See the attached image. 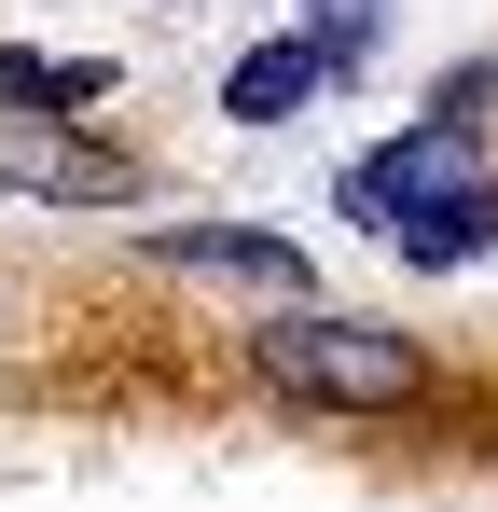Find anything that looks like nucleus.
Segmentation results:
<instances>
[{
    "instance_id": "nucleus-1",
    "label": "nucleus",
    "mask_w": 498,
    "mask_h": 512,
    "mask_svg": "<svg viewBox=\"0 0 498 512\" xmlns=\"http://www.w3.org/2000/svg\"><path fill=\"white\" fill-rule=\"evenodd\" d=\"M346 222L388 236L402 263H485L498 250V180L471 167V125L429 111V125H402L388 153H360V167H346Z\"/></svg>"
},
{
    "instance_id": "nucleus-2",
    "label": "nucleus",
    "mask_w": 498,
    "mask_h": 512,
    "mask_svg": "<svg viewBox=\"0 0 498 512\" xmlns=\"http://www.w3.org/2000/svg\"><path fill=\"white\" fill-rule=\"evenodd\" d=\"M263 388L277 402H305V416H402L415 388H429V346L388 333V319H346V305H291V319H263Z\"/></svg>"
},
{
    "instance_id": "nucleus-3",
    "label": "nucleus",
    "mask_w": 498,
    "mask_h": 512,
    "mask_svg": "<svg viewBox=\"0 0 498 512\" xmlns=\"http://www.w3.org/2000/svg\"><path fill=\"white\" fill-rule=\"evenodd\" d=\"M153 263H166V277H194V291H249V305H277V319L305 305V250L263 236V222H166Z\"/></svg>"
},
{
    "instance_id": "nucleus-4",
    "label": "nucleus",
    "mask_w": 498,
    "mask_h": 512,
    "mask_svg": "<svg viewBox=\"0 0 498 512\" xmlns=\"http://www.w3.org/2000/svg\"><path fill=\"white\" fill-rule=\"evenodd\" d=\"M0 180H14V194H56V208H125V194H139V153H111V139H56V125H14V139H0Z\"/></svg>"
},
{
    "instance_id": "nucleus-5",
    "label": "nucleus",
    "mask_w": 498,
    "mask_h": 512,
    "mask_svg": "<svg viewBox=\"0 0 498 512\" xmlns=\"http://www.w3.org/2000/svg\"><path fill=\"white\" fill-rule=\"evenodd\" d=\"M319 84H332V56L305 42V28H277V42H249L236 70H222V111H236V125H291Z\"/></svg>"
},
{
    "instance_id": "nucleus-6",
    "label": "nucleus",
    "mask_w": 498,
    "mask_h": 512,
    "mask_svg": "<svg viewBox=\"0 0 498 512\" xmlns=\"http://www.w3.org/2000/svg\"><path fill=\"white\" fill-rule=\"evenodd\" d=\"M0 97L14 111H97L111 97V56H28V42H0Z\"/></svg>"
}]
</instances>
